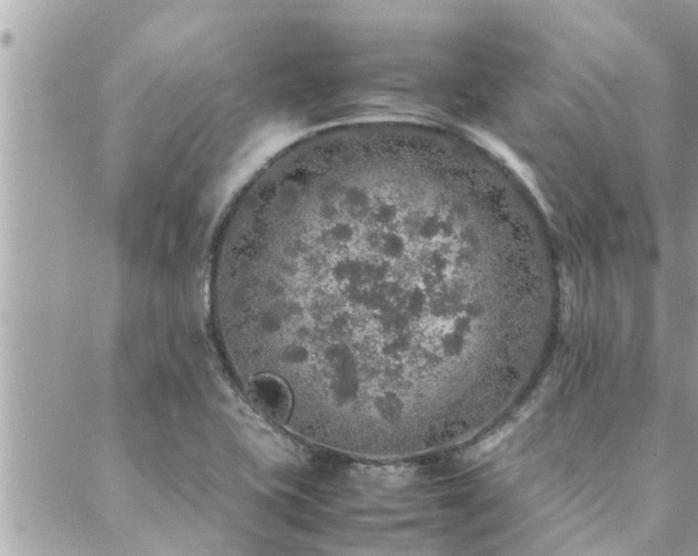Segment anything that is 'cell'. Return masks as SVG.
Returning a JSON list of instances; mask_svg holds the SVG:
<instances>
[{
    "label": "cell",
    "mask_w": 698,
    "mask_h": 556,
    "mask_svg": "<svg viewBox=\"0 0 698 556\" xmlns=\"http://www.w3.org/2000/svg\"><path fill=\"white\" fill-rule=\"evenodd\" d=\"M255 282L339 405L429 436L488 308L521 304L527 279L496 192L446 137L410 129L303 154L264 210Z\"/></svg>",
    "instance_id": "6da1fadb"
}]
</instances>
